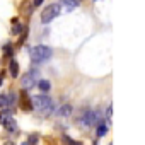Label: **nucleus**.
I'll return each mask as SVG.
<instances>
[{"instance_id": "ddd939ff", "label": "nucleus", "mask_w": 145, "mask_h": 145, "mask_svg": "<svg viewBox=\"0 0 145 145\" xmlns=\"http://www.w3.org/2000/svg\"><path fill=\"white\" fill-rule=\"evenodd\" d=\"M5 128L9 130V133H16V131H17V125H16V121H14V120H10V121L5 125Z\"/></svg>"}, {"instance_id": "a211bd4d", "label": "nucleus", "mask_w": 145, "mask_h": 145, "mask_svg": "<svg viewBox=\"0 0 145 145\" xmlns=\"http://www.w3.org/2000/svg\"><path fill=\"white\" fill-rule=\"evenodd\" d=\"M33 4H34V5H41V4H43V0H33Z\"/></svg>"}, {"instance_id": "f8f14e48", "label": "nucleus", "mask_w": 145, "mask_h": 145, "mask_svg": "<svg viewBox=\"0 0 145 145\" xmlns=\"http://www.w3.org/2000/svg\"><path fill=\"white\" fill-rule=\"evenodd\" d=\"M108 133V125L106 123H99L97 125V137H104Z\"/></svg>"}, {"instance_id": "dca6fc26", "label": "nucleus", "mask_w": 145, "mask_h": 145, "mask_svg": "<svg viewBox=\"0 0 145 145\" xmlns=\"http://www.w3.org/2000/svg\"><path fill=\"white\" fill-rule=\"evenodd\" d=\"M4 53H5V55H10V53H12V46H10V44H5V46H4Z\"/></svg>"}, {"instance_id": "7ed1b4c3", "label": "nucleus", "mask_w": 145, "mask_h": 145, "mask_svg": "<svg viewBox=\"0 0 145 145\" xmlns=\"http://www.w3.org/2000/svg\"><path fill=\"white\" fill-rule=\"evenodd\" d=\"M60 4H51V5H48L43 12H41V22L43 24H50L55 17H58L60 16Z\"/></svg>"}, {"instance_id": "423d86ee", "label": "nucleus", "mask_w": 145, "mask_h": 145, "mask_svg": "<svg viewBox=\"0 0 145 145\" xmlns=\"http://www.w3.org/2000/svg\"><path fill=\"white\" fill-rule=\"evenodd\" d=\"M72 111H74V109H72L70 104H63V106L58 109V116H60V118H68V116L72 114Z\"/></svg>"}, {"instance_id": "9d476101", "label": "nucleus", "mask_w": 145, "mask_h": 145, "mask_svg": "<svg viewBox=\"0 0 145 145\" xmlns=\"http://www.w3.org/2000/svg\"><path fill=\"white\" fill-rule=\"evenodd\" d=\"M38 87H39V91H41L43 94H46V92L51 89V84H50L48 80H39V82H38Z\"/></svg>"}, {"instance_id": "f257e3e1", "label": "nucleus", "mask_w": 145, "mask_h": 145, "mask_svg": "<svg viewBox=\"0 0 145 145\" xmlns=\"http://www.w3.org/2000/svg\"><path fill=\"white\" fill-rule=\"evenodd\" d=\"M33 106L36 108V111H39L43 116H50L55 108H53V101L46 96V94H41V96H34L33 97Z\"/></svg>"}, {"instance_id": "aec40b11", "label": "nucleus", "mask_w": 145, "mask_h": 145, "mask_svg": "<svg viewBox=\"0 0 145 145\" xmlns=\"http://www.w3.org/2000/svg\"><path fill=\"white\" fill-rule=\"evenodd\" d=\"M22 145H29V143H27V142H24V143H22Z\"/></svg>"}, {"instance_id": "f3484780", "label": "nucleus", "mask_w": 145, "mask_h": 145, "mask_svg": "<svg viewBox=\"0 0 145 145\" xmlns=\"http://www.w3.org/2000/svg\"><path fill=\"white\" fill-rule=\"evenodd\" d=\"M111 113H113V108L108 106V109H106V118H108V120H111Z\"/></svg>"}, {"instance_id": "f03ea898", "label": "nucleus", "mask_w": 145, "mask_h": 145, "mask_svg": "<svg viewBox=\"0 0 145 145\" xmlns=\"http://www.w3.org/2000/svg\"><path fill=\"white\" fill-rule=\"evenodd\" d=\"M51 55H53V50L46 44H38L31 50V58L34 63H44L51 58Z\"/></svg>"}, {"instance_id": "2eb2a0df", "label": "nucleus", "mask_w": 145, "mask_h": 145, "mask_svg": "<svg viewBox=\"0 0 145 145\" xmlns=\"http://www.w3.org/2000/svg\"><path fill=\"white\" fill-rule=\"evenodd\" d=\"M27 143H29V145L38 143V137H36V135H31V137H29V140H27Z\"/></svg>"}, {"instance_id": "6e6552de", "label": "nucleus", "mask_w": 145, "mask_h": 145, "mask_svg": "<svg viewBox=\"0 0 145 145\" xmlns=\"http://www.w3.org/2000/svg\"><path fill=\"white\" fill-rule=\"evenodd\" d=\"M10 120H12L10 111H2V113H0V125H4V126H5Z\"/></svg>"}, {"instance_id": "39448f33", "label": "nucleus", "mask_w": 145, "mask_h": 145, "mask_svg": "<svg viewBox=\"0 0 145 145\" xmlns=\"http://www.w3.org/2000/svg\"><path fill=\"white\" fill-rule=\"evenodd\" d=\"M36 77H38V74H34V72H29V74L22 75V87L24 89H33L36 86Z\"/></svg>"}, {"instance_id": "6ab92c4d", "label": "nucleus", "mask_w": 145, "mask_h": 145, "mask_svg": "<svg viewBox=\"0 0 145 145\" xmlns=\"http://www.w3.org/2000/svg\"><path fill=\"white\" fill-rule=\"evenodd\" d=\"M4 145H14V143H12V142H7V143H4Z\"/></svg>"}, {"instance_id": "0eeeda50", "label": "nucleus", "mask_w": 145, "mask_h": 145, "mask_svg": "<svg viewBox=\"0 0 145 145\" xmlns=\"http://www.w3.org/2000/svg\"><path fill=\"white\" fill-rule=\"evenodd\" d=\"M10 103H14V94H2L0 96V108H5Z\"/></svg>"}, {"instance_id": "1a4fd4ad", "label": "nucleus", "mask_w": 145, "mask_h": 145, "mask_svg": "<svg viewBox=\"0 0 145 145\" xmlns=\"http://www.w3.org/2000/svg\"><path fill=\"white\" fill-rule=\"evenodd\" d=\"M61 4H63L68 10H72V9H75V7L80 4V0H61Z\"/></svg>"}, {"instance_id": "9b49d317", "label": "nucleus", "mask_w": 145, "mask_h": 145, "mask_svg": "<svg viewBox=\"0 0 145 145\" xmlns=\"http://www.w3.org/2000/svg\"><path fill=\"white\" fill-rule=\"evenodd\" d=\"M10 75L16 79V77H19V65H17V61L16 60H12L10 61Z\"/></svg>"}, {"instance_id": "20e7f679", "label": "nucleus", "mask_w": 145, "mask_h": 145, "mask_svg": "<svg viewBox=\"0 0 145 145\" xmlns=\"http://www.w3.org/2000/svg\"><path fill=\"white\" fill-rule=\"evenodd\" d=\"M97 121H99V113H97V111H92V109H86V111L80 114V118H79V123H80L82 126H86V128L96 125Z\"/></svg>"}, {"instance_id": "4468645a", "label": "nucleus", "mask_w": 145, "mask_h": 145, "mask_svg": "<svg viewBox=\"0 0 145 145\" xmlns=\"http://www.w3.org/2000/svg\"><path fill=\"white\" fill-rule=\"evenodd\" d=\"M63 142H67L68 145H82L80 142H75V140H72V138H70V137H67V135L63 137Z\"/></svg>"}]
</instances>
